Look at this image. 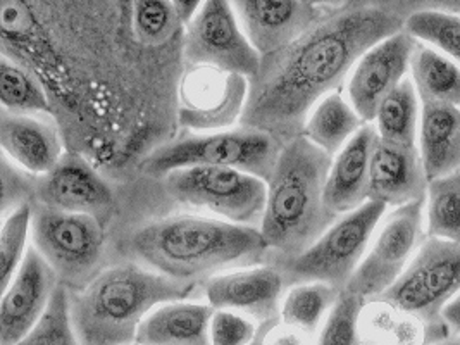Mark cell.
Wrapping results in <instances>:
<instances>
[{
  "label": "cell",
  "mask_w": 460,
  "mask_h": 345,
  "mask_svg": "<svg viewBox=\"0 0 460 345\" xmlns=\"http://www.w3.org/2000/svg\"><path fill=\"white\" fill-rule=\"evenodd\" d=\"M418 45V39L402 28L373 45L357 61L347 95L364 121H375L379 104L407 78Z\"/></svg>",
  "instance_id": "obj_12"
},
{
  "label": "cell",
  "mask_w": 460,
  "mask_h": 345,
  "mask_svg": "<svg viewBox=\"0 0 460 345\" xmlns=\"http://www.w3.org/2000/svg\"><path fill=\"white\" fill-rule=\"evenodd\" d=\"M403 22L364 0L315 22L296 40L262 58L249 82L242 125L278 140L300 135L317 102L345 82L364 52L400 31Z\"/></svg>",
  "instance_id": "obj_1"
},
{
  "label": "cell",
  "mask_w": 460,
  "mask_h": 345,
  "mask_svg": "<svg viewBox=\"0 0 460 345\" xmlns=\"http://www.w3.org/2000/svg\"><path fill=\"white\" fill-rule=\"evenodd\" d=\"M33 209L30 204H22L5 217L0 234V283L2 290L16 275L26 256V242L31 232Z\"/></svg>",
  "instance_id": "obj_31"
},
{
  "label": "cell",
  "mask_w": 460,
  "mask_h": 345,
  "mask_svg": "<svg viewBox=\"0 0 460 345\" xmlns=\"http://www.w3.org/2000/svg\"><path fill=\"white\" fill-rule=\"evenodd\" d=\"M443 320L450 326L452 332L460 335V292L445 305L443 309Z\"/></svg>",
  "instance_id": "obj_36"
},
{
  "label": "cell",
  "mask_w": 460,
  "mask_h": 345,
  "mask_svg": "<svg viewBox=\"0 0 460 345\" xmlns=\"http://www.w3.org/2000/svg\"><path fill=\"white\" fill-rule=\"evenodd\" d=\"M426 234L460 242V172L428 181Z\"/></svg>",
  "instance_id": "obj_26"
},
{
  "label": "cell",
  "mask_w": 460,
  "mask_h": 345,
  "mask_svg": "<svg viewBox=\"0 0 460 345\" xmlns=\"http://www.w3.org/2000/svg\"><path fill=\"white\" fill-rule=\"evenodd\" d=\"M58 285V273L31 245L0 302V344H22L42 316Z\"/></svg>",
  "instance_id": "obj_14"
},
{
  "label": "cell",
  "mask_w": 460,
  "mask_h": 345,
  "mask_svg": "<svg viewBox=\"0 0 460 345\" xmlns=\"http://www.w3.org/2000/svg\"><path fill=\"white\" fill-rule=\"evenodd\" d=\"M247 76L212 66H193L181 88V123L189 128H221L236 121L247 102Z\"/></svg>",
  "instance_id": "obj_13"
},
{
  "label": "cell",
  "mask_w": 460,
  "mask_h": 345,
  "mask_svg": "<svg viewBox=\"0 0 460 345\" xmlns=\"http://www.w3.org/2000/svg\"><path fill=\"white\" fill-rule=\"evenodd\" d=\"M195 283L137 264H119L97 275L71 299L73 323L84 344H129L138 326L161 304L185 301Z\"/></svg>",
  "instance_id": "obj_4"
},
{
  "label": "cell",
  "mask_w": 460,
  "mask_h": 345,
  "mask_svg": "<svg viewBox=\"0 0 460 345\" xmlns=\"http://www.w3.org/2000/svg\"><path fill=\"white\" fill-rule=\"evenodd\" d=\"M78 342V335L73 323L71 297L63 283H58L42 316L33 330L24 337L22 344L69 345Z\"/></svg>",
  "instance_id": "obj_28"
},
{
  "label": "cell",
  "mask_w": 460,
  "mask_h": 345,
  "mask_svg": "<svg viewBox=\"0 0 460 345\" xmlns=\"http://www.w3.org/2000/svg\"><path fill=\"white\" fill-rule=\"evenodd\" d=\"M460 292V242L428 237L398 280L377 297L424 324V341L447 339L443 309Z\"/></svg>",
  "instance_id": "obj_5"
},
{
  "label": "cell",
  "mask_w": 460,
  "mask_h": 345,
  "mask_svg": "<svg viewBox=\"0 0 460 345\" xmlns=\"http://www.w3.org/2000/svg\"><path fill=\"white\" fill-rule=\"evenodd\" d=\"M0 97L2 108L11 112H50L42 85L24 67L9 59L0 65Z\"/></svg>",
  "instance_id": "obj_29"
},
{
  "label": "cell",
  "mask_w": 460,
  "mask_h": 345,
  "mask_svg": "<svg viewBox=\"0 0 460 345\" xmlns=\"http://www.w3.org/2000/svg\"><path fill=\"white\" fill-rule=\"evenodd\" d=\"M39 199L45 208L99 216L112 204L104 180L82 157L66 155L39 183Z\"/></svg>",
  "instance_id": "obj_17"
},
{
  "label": "cell",
  "mask_w": 460,
  "mask_h": 345,
  "mask_svg": "<svg viewBox=\"0 0 460 345\" xmlns=\"http://www.w3.org/2000/svg\"><path fill=\"white\" fill-rule=\"evenodd\" d=\"M305 2L307 5L314 7V9H341L345 5H349L352 0H302Z\"/></svg>",
  "instance_id": "obj_38"
},
{
  "label": "cell",
  "mask_w": 460,
  "mask_h": 345,
  "mask_svg": "<svg viewBox=\"0 0 460 345\" xmlns=\"http://www.w3.org/2000/svg\"><path fill=\"white\" fill-rule=\"evenodd\" d=\"M185 24L190 66H212L249 80L259 73L262 56L245 35L231 0H206Z\"/></svg>",
  "instance_id": "obj_9"
},
{
  "label": "cell",
  "mask_w": 460,
  "mask_h": 345,
  "mask_svg": "<svg viewBox=\"0 0 460 345\" xmlns=\"http://www.w3.org/2000/svg\"><path fill=\"white\" fill-rule=\"evenodd\" d=\"M411 75L420 102L460 108V65L438 49L419 40L411 63Z\"/></svg>",
  "instance_id": "obj_23"
},
{
  "label": "cell",
  "mask_w": 460,
  "mask_h": 345,
  "mask_svg": "<svg viewBox=\"0 0 460 345\" xmlns=\"http://www.w3.org/2000/svg\"><path fill=\"white\" fill-rule=\"evenodd\" d=\"M255 326L247 318L231 313V309H216L210 318V342L216 345H242L252 342Z\"/></svg>",
  "instance_id": "obj_34"
},
{
  "label": "cell",
  "mask_w": 460,
  "mask_h": 345,
  "mask_svg": "<svg viewBox=\"0 0 460 345\" xmlns=\"http://www.w3.org/2000/svg\"><path fill=\"white\" fill-rule=\"evenodd\" d=\"M424 200L398 206L385 217L371 249L347 283V290L366 301L377 299L398 280L424 240Z\"/></svg>",
  "instance_id": "obj_10"
},
{
  "label": "cell",
  "mask_w": 460,
  "mask_h": 345,
  "mask_svg": "<svg viewBox=\"0 0 460 345\" xmlns=\"http://www.w3.org/2000/svg\"><path fill=\"white\" fill-rule=\"evenodd\" d=\"M428 181L418 146H400L377 137L371 157L369 199L398 208L426 199Z\"/></svg>",
  "instance_id": "obj_16"
},
{
  "label": "cell",
  "mask_w": 460,
  "mask_h": 345,
  "mask_svg": "<svg viewBox=\"0 0 460 345\" xmlns=\"http://www.w3.org/2000/svg\"><path fill=\"white\" fill-rule=\"evenodd\" d=\"M206 0H172L181 22H189L191 16L199 11V7L204 4Z\"/></svg>",
  "instance_id": "obj_37"
},
{
  "label": "cell",
  "mask_w": 460,
  "mask_h": 345,
  "mask_svg": "<svg viewBox=\"0 0 460 345\" xmlns=\"http://www.w3.org/2000/svg\"><path fill=\"white\" fill-rule=\"evenodd\" d=\"M332 163V155L304 133L285 142L268 180L266 209L261 221L268 251L288 261L313 245L335 223L338 216L324 202Z\"/></svg>",
  "instance_id": "obj_2"
},
{
  "label": "cell",
  "mask_w": 460,
  "mask_h": 345,
  "mask_svg": "<svg viewBox=\"0 0 460 345\" xmlns=\"http://www.w3.org/2000/svg\"><path fill=\"white\" fill-rule=\"evenodd\" d=\"M403 28L418 40L433 45L460 65V16L443 11H420L409 16Z\"/></svg>",
  "instance_id": "obj_30"
},
{
  "label": "cell",
  "mask_w": 460,
  "mask_h": 345,
  "mask_svg": "<svg viewBox=\"0 0 460 345\" xmlns=\"http://www.w3.org/2000/svg\"><path fill=\"white\" fill-rule=\"evenodd\" d=\"M33 245L66 281H84L102 258L104 232L97 216L50 208L33 211Z\"/></svg>",
  "instance_id": "obj_11"
},
{
  "label": "cell",
  "mask_w": 460,
  "mask_h": 345,
  "mask_svg": "<svg viewBox=\"0 0 460 345\" xmlns=\"http://www.w3.org/2000/svg\"><path fill=\"white\" fill-rule=\"evenodd\" d=\"M279 151V140L274 135L243 127L176 140L150 154L142 168L146 174L166 176L190 166H228L268 181Z\"/></svg>",
  "instance_id": "obj_6"
},
{
  "label": "cell",
  "mask_w": 460,
  "mask_h": 345,
  "mask_svg": "<svg viewBox=\"0 0 460 345\" xmlns=\"http://www.w3.org/2000/svg\"><path fill=\"white\" fill-rule=\"evenodd\" d=\"M240 24L261 56L272 54L317 22V9L302 0H231Z\"/></svg>",
  "instance_id": "obj_15"
},
{
  "label": "cell",
  "mask_w": 460,
  "mask_h": 345,
  "mask_svg": "<svg viewBox=\"0 0 460 345\" xmlns=\"http://www.w3.org/2000/svg\"><path fill=\"white\" fill-rule=\"evenodd\" d=\"M340 292V288L323 281L296 283L283 301L281 318L292 328L314 333L323 316L333 307Z\"/></svg>",
  "instance_id": "obj_27"
},
{
  "label": "cell",
  "mask_w": 460,
  "mask_h": 345,
  "mask_svg": "<svg viewBox=\"0 0 460 345\" xmlns=\"http://www.w3.org/2000/svg\"><path fill=\"white\" fill-rule=\"evenodd\" d=\"M366 299L343 288L338 296L326 323L321 330L319 342L326 345H350L358 342V320Z\"/></svg>",
  "instance_id": "obj_33"
},
{
  "label": "cell",
  "mask_w": 460,
  "mask_h": 345,
  "mask_svg": "<svg viewBox=\"0 0 460 345\" xmlns=\"http://www.w3.org/2000/svg\"><path fill=\"white\" fill-rule=\"evenodd\" d=\"M181 22L172 0H135L133 30L146 45H161L176 31Z\"/></svg>",
  "instance_id": "obj_32"
},
{
  "label": "cell",
  "mask_w": 460,
  "mask_h": 345,
  "mask_svg": "<svg viewBox=\"0 0 460 345\" xmlns=\"http://www.w3.org/2000/svg\"><path fill=\"white\" fill-rule=\"evenodd\" d=\"M164 187L174 200L238 225L261 223L266 209L268 181L228 166L174 170L164 176Z\"/></svg>",
  "instance_id": "obj_8"
},
{
  "label": "cell",
  "mask_w": 460,
  "mask_h": 345,
  "mask_svg": "<svg viewBox=\"0 0 460 345\" xmlns=\"http://www.w3.org/2000/svg\"><path fill=\"white\" fill-rule=\"evenodd\" d=\"M371 5L381 7L397 14L403 22L420 11H443L460 16V0H364Z\"/></svg>",
  "instance_id": "obj_35"
},
{
  "label": "cell",
  "mask_w": 460,
  "mask_h": 345,
  "mask_svg": "<svg viewBox=\"0 0 460 345\" xmlns=\"http://www.w3.org/2000/svg\"><path fill=\"white\" fill-rule=\"evenodd\" d=\"M420 109L416 85L412 78H405L377 108V137L400 146H418Z\"/></svg>",
  "instance_id": "obj_25"
},
{
  "label": "cell",
  "mask_w": 460,
  "mask_h": 345,
  "mask_svg": "<svg viewBox=\"0 0 460 345\" xmlns=\"http://www.w3.org/2000/svg\"><path fill=\"white\" fill-rule=\"evenodd\" d=\"M386 208V204L369 199L356 211L341 216L313 245L283 262L285 280L323 281L343 290L366 256Z\"/></svg>",
  "instance_id": "obj_7"
},
{
  "label": "cell",
  "mask_w": 460,
  "mask_h": 345,
  "mask_svg": "<svg viewBox=\"0 0 460 345\" xmlns=\"http://www.w3.org/2000/svg\"><path fill=\"white\" fill-rule=\"evenodd\" d=\"M285 281L283 271L276 268H252L212 279L206 296L214 309L242 311L259 320H270L278 313Z\"/></svg>",
  "instance_id": "obj_19"
},
{
  "label": "cell",
  "mask_w": 460,
  "mask_h": 345,
  "mask_svg": "<svg viewBox=\"0 0 460 345\" xmlns=\"http://www.w3.org/2000/svg\"><path fill=\"white\" fill-rule=\"evenodd\" d=\"M131 249L155 271L190 281L234 262L257 261L268 252L261 230L195 216L146 225L135 234Z\"/></svg>",
  "instance_id": "obj_3"
},
{
  "label": "cell",
  "mask_w": 460,
  "mask_h": 345,
  "mask_svg": "<svg viewBox=\"0 0 460 345\" xmlns=\"http://www.w3.org/2000/svg\"><path fill=\"white\" fill-rule=\"evenodd\" d=\"M376 140V127L362 125L332 163L324 202L336 216L352 213L369 200L371 157Z\"/></svg>",
  "instance_id": "obj_18"
},
{
  "label": "cell",
  "mask_w": 460,
  "mask_h": 345,
  "mask_svg": "<svg viewBox=\"0 0 460 345\" xmlns=\"http://www.w3.org/2000/svg\"><path fill=\"white\" fill-rule=\"evenodd\" d=\"M212 305L166 302L152 309L137 332V344L204 345L209 342Z\"/></svg>",
  "instance_id": "obj_22"
},
{
  "label": "cell",
  "mask_w": 460,
  "mask_h": 345,
  "mask_svg": "<svg viewBox=\"0 0 460 345\" xmlns=\"http://www.w3.org/2000/svg\"><path fill=\"white\" fill-rule=\"evenodd\" d=\"M364 119L358 116L350 101L333 92L323 97L309 114L304 135L317 147L335 155L362 127Z\"/></svg>",
  "instance_id": "obj_24"
},
{
  "label": "cell",
  "mask_w": 460,
  "mask_h": 345,
  "mask_svg": "<svg viewBox=\"0 0 460 345\" xmlns=\"http://www.w3.org/2000/svg\"><path fill=\"white\" fill-rule=\"evenodd\" d=\"M418 147L428 180L460 172V108L420 102Z\"/></svg>",
  "instance_id": "obj_21"
},
{
  "label": "cell",
  "mask_w": 460,
  "mask_h": 345,
  "mask_svg": "<svg viewBox=\"0 0 460 345\" xmlns=\"http://www.w3.org/2000/svg\"><path fill=\"white\" fill-rule=\"evenodd\" d=\"M0 146L11 159L35 174L50 172L61 161L58 131L28 114L2 111Z\"/></svg>",
  "instance_id": "obj_20"
}]
</instances>
